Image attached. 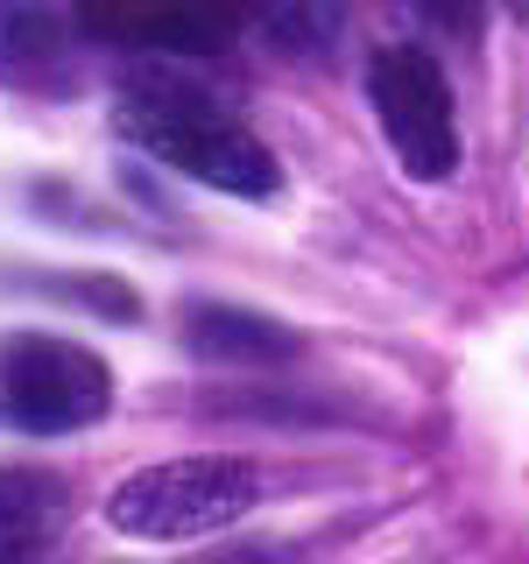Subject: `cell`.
Listing matches in <instances>:
<instances>
[{
    "label": "cell",
    "mask_w": 529,
    "mask_h": 564,
    "mask_svg": "<svg viewBox=\"0 0 529 564\" xmlns=\"http://www.w3.org/2000/svg\"><path fill=\"white\" fill-rule=\"evenodd\" d=\"M114 128L134 141L141 155L184 170L191 184H212L226 198H276L282 170L276 155L255 141L240 113H226L198 78H184L176 64H134L114 93Z\"/></svg>",
    "instance_id": "cell-1"
},
{
    "label": "cell",
    "mask_w": 529,
    "mask_h": 564,
    "mask_svg": "<svg viewBox=\"0 0 529 564\" xmlns=\"http://www.w3.org/2000/svg\"><path fill=\"white\" fill-rule=\"evenodd\" d=\"M261 501V473L247 458H163V466L128 473L106 494V522L134 543H191L212 529H234Z\"/></svg>",
    "instance_id": "cell-2"
},
{
    "label": "cell",
    "mask_w": 529,
    "mask_h": 564,
    "mask_svg": "<svg viewBox=\"0 0 529 564\" xmlns=\"http://www.w3.org/2000/svg\"><path fill=\"white\" fill-rule=\"evenodd\" d=\"M114 410V367L78 339L0 332V431L64 437Z\"/></svg>",
    "instance_id": "cell-3"
},
{
    "label": "cell",
    "mask_w": 529,
    "mask_h": 564,
    "mask_svg": "<svg viewBox=\"0 0 529 564\" xmlns=\"http://www.w3.org/2000/svg\"><path fill=\"white\" fill-rule=\"evenodd\" d=\"M367 106H375L396 163L417 184H445L458 170V113H452V78L423 43H388L367 64Z\"/></svg>",
    "instance_id": "cell-4"
},
{
    "label": "cell",
    "mask_w": 529,
    "mask_h": 564,
    "mask_svg": "<svg viewBox=\"0 0 529 564\" xmlns=\"http://www.w3.org/2000/svg\"><path fill=\"white\" fill-rule=\"evenodd\" d=\"M78 35L134 57H212L247 22L240 0H71Z\"/></svg>",
    "instance_id": "cell-5"
},
{
    "label": "cell",
    "mask_w": 529,
    "mask_h": 564,
    "mask_svg": "<svg viewBox=\"0 0 529 564\" xmlns=\"http://www.w3.org/2000/svg\"><path fill=\"white\" fill-rule=\"evenodd\" d=\"M78 22L57 0H0V85L8 93H78Z\"/></svg>",
    "instance_id": "cell-6"
},
{
    "label": "cell",
    "mask_w": 529,
    "mask_h": 564,
    "mask_svg": "<svg viewBox=\"0 0 529 564\" xmlns=\"http://www.w3.org/2000/svg\"><path fill=\"white\" fill-rule=\"evenodd\" d=\"M176 332L198 360H226V367H276L296 352V332L282 317L240 311V304H212V296H191L176 311Z\"/></svg>",
    "instance_id": "cell-7"
},
{
    "label": "cell",
    "mask_w": 529,
    "mask_h": 564,
    "mask_svg": "<svg viewBox=\"0 0 529 564\" xmlns=\"http://www.w3.org/2000/svg\"><path fill=\"white\" fill-rule=\"evenodd\" d=\"M71 516V487L50 466H0V564H29Z\"/></svg>",
    "instance_id": "cell-8"
},
{
    "label": "cell",
    "mask_w": 529,
    "mask_h": 564,
    "mask_svg": "<svg viewBox=\"0 0 529 564\" xmlns=\"http://www.w3.org/2000/svg\"><path fill=\"white\" fill-rule=\"evenodd\" d=\"M240 8L261 29V43H276L282 57H325L339 43L353 0H240Z\"/></svg>",
    "instance_id": "cell-9"
},
{
    "label": "cell",
    "mask_w": 529,
    "mask_h": 564,
    "mask_svg": "<svg viewBox=\"0 0 529 564\" xmlns=\"http://www.w3.org/2000/svg\"><path fill=\"white\" fill-rule=\"evenodd\" d=\"M22 290L50 296V304H71V311H85V317H106V325H141V296H134V282H120V275H93V269H35Z\"/></svg>",
    "instance_id": "cell-10"
},
{
    "label": "cell",
    "mask_w": 529,
    "mask_h": 564,
    "mask_svg": "<svg viewBox=\"0 0 529 564\" xmlns=\"http://www.w3.org/2000/svg\"><path fill=\"white\" fill-rule=\"evenodd\" d=\"M402 14L423 29V35H438V43H481V22H487V0H402Z\"/></svg>",
    "instance_id": "cell-11"
},
{
    "label": "cell",
    "mask_w": 529,
    "mask_h": 564,
    "mask_svg": "<svg viewBox=\"0 0 529 564\" xmlns=\"http://www.w3.org/2000/svg\"><path fill=\"white\" fill-rule=\"evenodd\" d=\"M205 564H282V551H269V543H240V551H219Z\"/></svg>",
    "instance_id": "cell-12"
},
{
    "label": "cell",
    "mask_w": 529,
    "mask_h": 564,
    "mask_svg": "<svg viewBox=\"0 0 529 564\" xmlns=\"http://www.w3.org/2000/svg\"><path fill=\"white\" fill-rule=\"evenodd\" d=\"M501 8H508V14H522V22H529V0H501Z\"/></svg>",
    "instance_id": "cell-13"
}]
</instances>
